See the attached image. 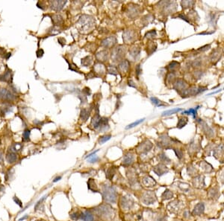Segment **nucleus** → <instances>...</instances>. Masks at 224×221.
Returning a JSON list of instances; mask_svg holds the SVG:
<instances>
[{"instance_id": "nucleus-1", "label": "nucleus", "mask_w": 224, "mask_h": 221, "mask_svg": "<svg viewBox=\"0 0 224 221\" xmlns=\"http://www.w3.org/2000/svg\"><path fill=\"white\" fill-rule=\"evenodd\" d=\"M102 194H103V198L106 201L109 202V203H115L116 202L117 193L113 188L109 187L108 185L104 186Z\"/></svg>"}, {"instance_id": "nucleus-2", "label": "nucleus", "mask_w": 224, "mask_h": 221, "mask_svg": "<svg viewBox=\"0 0 224 221\" xmlns=\"http://www.w3.org/2000/svg\"><path fill=\"white\" fill-rule=\"evenodd\" d=\"M207 89L205 87H197V86H192L185 91L183 92V97H188V96H195L198 94L205 91Z\"/></svg>"}, {"instance_id": "nucleus-3", "label": "nucleus", "mask_w": 224, "mask_h": 221, "mask_svg": "<svg viewBox=\"0 0 224 221\" xmlns=\"http://www.w3.org/2000/svg\"><path fill=\"white\" fill-rule=\"evenodd\" d=\"M125 48L123 46H119L118 47L113 49L111 57L113 58L114 61L119 60L121 58H123V55H125Z\"/></svg>"}, {"instance_id": "nucleus-4", "label": "nucleus", "mask_w": 224, "mask_h": 221, "mask_svg": "<svg viewBox=\"0 0 224 221\" xmlns=\"http://www.w3.org/2000/svg\"><path fill=\"white\" fill-rule=\"evenodd\" d=\"M15 98V96L12 92L8 91L6 89L2 88L0 89V99L3 101H13Z\"/></svg>"}, {"instance_id": "nucleus-5", "label": "nucleus", "mask_w": 224, "mask_h": 221, "mask_svg": "<svg viewBox=\"0 0 224 221\" xmlns=\"http://www.w3.org/2000/svg\"><path fill=\"white\" fill-rule=\"evenodd\" d=\"M156 197L153 192L147 191L144 194L143 196V202L145 204H152L154 202H156Z\"/></svg>"}, {"instance_id": "nucleus-6", "label": "nucleus", "mask_w": 224, "mask_h": 221, "mask_svg": "<svg viewBox=\"0 0 224 221\" xmlns=\"http://www.w3.org/2000/svg\"><path fill=\"white\" fill-rule=\"evenodd\" d=\"M187 85V83L185 80H182V79H179L177 80L174 83H173V87L175 90H176L179 92H184L186 90Z\"/></svg>"}, {"instance_id": "nucleus-7", "label": "nucleus", "mask_w": 224, "mask_h": 221, "mask_svg": "<svg viewBox=\"0 0 224 221\" xmlns=\"http://www.w3.org/2000/svg\"><path fill=\"white\" fill-rule=\"evenodd\" d=\"M221 56H222L221 49H217L211 52V55H210V60L213 63H216L221 58Z\"/></svg>"}, {"instance_id": "nucleus-8", "label": "nucleus", "mask_w": 224, "mask_h": 221, "mask_svg": "<svg viewBox=\"0 0 224 221\" xmlns=\"http://www.w3.org/2000/svg\"><path fill=\"white\" fill-rule=\"evenodd\" d=\"M66 1H53L50 2L51 8L55 11H61L66 5Z\"/></svg>"}, {"instance_id": "nucleus-9", "label": "nucleus", "mask_w": 224, "mask_h": 221, "mask_svg": "<svg viewBox=\"0 0 224 221\" xmlns=\"http://www.w3.org/2000/svg\"><path fill=\"white\" fill-rule=\"evenodd\" d=\"M168 168L163 164H159L158 165H156L154 168H153V171L158 175V176H162L164 174H165L166 173L168 172Z\"/></svg>"}, {"instance_id": "nucleus-10", "label": "nucleus", "mask_w": 224, "mask_h": 221, "mask_svg": "<svg viewBox=\"0 0 224 221\" xmlns=\"http://www.w3.org/2000/svg\"><path fill=\"white\" fill-rule=\"evenodd\" d=\"M152 147V144L151 143L149 140H146L141 144L138 147V150L142 153L148 152L151 148Z\"/></svg>"}, {"instance_id": "nucleus-11", "label": "nucleus", "mask_w": 224, "mask_h": 221, "mask_svg": "<svg viewBox=\"0 0 224 221\" xmlns=\"http://www.w3.org/2000/svg\"><path fill=\"white\" fill-rule=\"evenodd\" d=\"M117 43V39L114 37H108L105 39L102 42V45L106 47V48H109V47H112L114 46L115 44Z\"/></svg>"}, {"instance_id": "nucleus-12", "label": "nucleus", "mask_w": 224, "mask_h": 221, "mask_svg": "<svg viewBox=\"0 0 224 221\" xmlns=\"http://www.w3.org/2000/svg\"><path fill=\"white\" fill-rule=\"evenodd\" d=\"M135 39V34L132 31H126L123 33V40L126 42H130Z\"/></svg>"}, {"instance_id": "nucleus-13", "label": "nucleus", "mask_w": 224, "mask_h": 221, "mask_svg": "<svg viewBox=\"0 0 224 221\" xmlns=\"http://www.w3.org/2000/svg\"><path fill=\"white\" fill-rule=\"evenodd\" d=\"M199 122L202 124V129L203 130V132L207 135V136L209 137H212L214 136V130L211 129V127L204 121H199Z\"/></svg>"}, {"instance_id": "nucleus-14", "label": "nucleus", "mask_w": 224, "mask_h": 221, "mask_svg": "<svg viewBox=\"0 0 224 221\" xmlns=\"http://www.w3.org/2000/svg\"><path fill=\"white\" fill-rule=\"evenodd\" d=\"M205 210V205L203 203H199L198 204L196 205V206L194 207V210H193V215H200L202 214H203Z\"/></svg>"}, {"instance_id": "nucleus-15", "label": "nucleus", "mask_w": 224, "mask_h": 221, "mask_svg": "<svg viewBox=\"0 0 224 221\" xmlns=\"http://www.w3.org/2000/svg\"><path fill=\"white\" fill-rule=\"evenodd\" d=\"M194 185L197 188H203L205 186V180L204 176H199L194 180Z\"/></svg>"}, {"instance_id": "nucleus-16", "label": "nucleus", "mask_w": 224, "mask_h": 221, "mask_svg": "<svg viewBox=\"0 0 224 221\" xmlns=\"http://www.w3.org/2000/svg\"><path fill=\"white\" fill-rule=\"evenodd\" d=\"M96 58L99 61H101V62L106 61L108 58V52L106 50L99 52L96 54Z\"/></svg>"}, {"instance_id": "nucleus-17", "label": "nucleus", "mask_w": 224, "mask_h": 221, "mask_svg": "<svg viewBox=\"0 0 224 221\" xmlns=\"http://www.w3.org/2000/svg\"><path fill=\"white\" fill-rule=\"evenodd\" d=\"M11 80H12V75H11V72L10 70L5 72V74H3L2 75L0 76V80H2V81L10 83V82H11Z\"/></svg>"}, {"instance_id": "nucleus-18", "label": "nucleus", "mask_w": 224, "mask_h": 221, "mask_svg": "<svg viewBox=\"0 0 224 221\" xmlns=\"http://www.w3.org/2000/svg\"><path fill=\"white\" fill-rule=\"evenodd\" d=\"M129 65H130V63H129V62L127 60H123L122 62L119 63V69L122 72H126L129 69Z\"/></svg>"}, {"instance_id": "nucleus-19", "label": "nucleus", "mask_w": 224, "mask_h": 221, "mask_svg": "<svg viewBox=\"0 0 224 221\" xmlns=\"http://www.w3.org/2000/svg\"><path fill=\"white\" fill-rule=\"evenodd\" d=\"M133 160H134V156L132 154H127L126 155L125 157L123 158V163L124 165H132V162H133Z\"/></svg>"}, {"instance_id": "nucleus-20", "label": "nucleus", "mask_w": 224, "mask_h": 221, "mask_svg": "<svg viewBox=\"0 0 224 221\" xmlns=\"http://www.w3.org/2000/svg\"><path fill=\"white\" fill-rule=\"evenodd\" d=\"M101 118H102L99 116L98 113L96 114V115L94 116V117L92 118V121H91V125H92L95 129H97V127H98V126H99V122H100V121H101Z\"/></svg>"}, {"instance_id": "nucleus-21", "label": "nucleus", "mask_w": 224, "mask_h": 221, "mask_svg": "<svg viewBox=\"0 0 224 221\" xmlns=\"http://www.w3.org/2000/svg\"><path fill=\"white\" fill-rule=\"evenodd\" d=\"M81 219L84 221H93V217L90 212L85 211V212L81 214Z\"/></svg>"}, {"instance_id": "nucleus-22", "label": "nucleus", "mask_w": 224, "mask_h": 221, "mask_svg": "<svg viewBox=\"0 0 224 221\" xmlns=\"http://www.w3.org/2000/svg\"><path fill=\"white\" fill-rule=\"evenodd\" d=\"M6 160L8 163H14L17 160V156L15 153H9L6 156Z\"/></svg>"}, {"instance_id": "nucleus-23", "label": "nucleus", "mask_w": 224, "mask_h": 221, "mask_svg": "<svg viewBox=\"0 0 224 221\" xmlns=\"http://www.w3.org/2000/svg\"><path fill=\"white\" fill-rule=\"evenodd\" d=\"M144 184L146 186H148V187H152L156 185V181L152 178V177H146L144 179Z\"/></svg>"}, {"instance_id": "nucleus-24", "label": "nucleus", "mask_w": 224, "mask_h": 221, "mask_svg": "<svg viewBox=\"0 0 224 221\" xmlns=\"http://www.w3.org/2000/svg\"><path fill=\"white\" fill-rule=\"evenodd\" d=\"M52 20H53V22L54 23V24L55 26H58V25H60L63 22V18H62L61 16L58 15V14H55V15H53V16Z\"/></svg>"}, {"instance_id": "nucleus-25", "label": "nucleus", "mask_w": 224, "mask_h": 221, "mask_svg": "<svg viewBox=\"0 0 224 221\" xmlns=\"http://www.w3.org/2000/svg\"><path fill=\"white\" fill-rule=\"evenodd\" d=\"M89 117H90V111H88L86 109H82L81 111V116H80L81 119H82L83 121H85Z\"/></svg>"}, {"instance_id": "nucleus-26", "label": "nucleus", "mask_w": 224, "mask_h": 221, "mask_svg": "<svg viewBox=\"0 0 224 221\" xmlns=\"http://www.w3.org/2000/svg\"><path fill=\"white\" fill-rule=\"evenodd\" d=\"M182 110V109L180 108H176V109H169L167 111H164L162 113V116H171L174 113H176L178 112H180Z\"/></svg>"}, {"instance_id": "nucleus-27", "label": "nucleus", "mask_w": 224, "mask_h": 221, "mask_svg": "<svg viewBox=\"0 0 224 221\" xmlns=\"http://www.w3.org/2000/svg\"><path fill=\"white\" fill-rule=\"evenodd\" d=\"M22 147L23 146L20 143H15L10 147V150H11V153H15V152H17V151L20 150Z\"/></svg>"}, {"instance_id": "nucleus-28", "label": "nucleus", "mask_w": 224, "mask_h": 221, "mask_svg": "<svg viewBox=\"0 0 224 221\" xmlns=\"http://www.w3.org/2000/svg\"><path fill=\"white\" fill-rule=\"evenodd\" d=\"M91 63H92V58L90 56H87L81 60V65L85 66V67L91 65Z\"/></svg>"}, {"instance_id": "nucleus-29", "label": "nucleus", "mask_w": 224, "mask_h": 221, "mask_svg": "<svg viewBox=\"0 0 224 221\" xmlns=\"http://www.w3.org/2000/svg\"><path fill=\"white\" fill-rule=\"evenodd\" d=\"M187 118H180L179 121H178V124H177V127L181 129V128L185 127V125L187 124Z\"/></svg>"}, {"instance_id": "nucleus-30", "label": "nucleus", "mask_w": 224, "mask_h": 221, "mask_svg": "<svg viewBox=\"0 0 224 221\" xmlns=\"http://www.w3.org/2000/svg\"><path fill=\"white\" fill-rule=\"evenodd\" d=\"M94 69H95L96 73H99L100 75H102L105 72V67H104V65L100 64V63L96 64V65H95V68Z\"/></svg>"}, {"instance_id": "nucleus-31", "label": "nucleus", "mask_w": 224, "mask_h": 221, "mask_svg": "<svg viewBox=\"0 0 224 221\" xmlns=\"http://www.w3.org/2000/svg\"><path fill=\"white\" fill-rule=\"evenodd\" d=\"M179 67V63L178 62L173 61L172 63H170V65H168V69L170 71H171L172 72H173V71L176 70Z\"/></svg>"}, {"instance_id": "nucleus-32", "label": "nucleus", "mask_w": 224, "mask_h": 221, "mask_svg": "<svg viewBox=\"0 0 224 221\" xmlns=\"http://www.w3.org/2000/svg\"><path fill=\"white\" fill-rule=\"evenodd\" d=\"M181 5H182V8L185 9V8L193 6L194 5V2H193V1H182L181 2Z\"/></svg>"}, {"instance_id": "nucleus-33", "label": "nucleus", "mask_w": 224, "mask_h": 221, "mask_svg": "<svg viewBox=\"0 0 224 221\" xmlns=\"http://www.w3.org/2000/svg\"><path fill=\"white\" fill-rule=\"evenodd\" d=\"M145 120V118H142V119H139V120H137V121H134V122H133L132 124H130L129 125H128L126 127V129H130V128H132V127H136V126H137L138 124H140L141 123H142Z\"/></svg>"}, {"instance_id": "nucleus-34", "label": "nucleus", "mask_w": 224, "mask_h": 221, "mask_svg": "<svg viewBox=\"0 0 224 221\" xmlns=\"http://www.w3.org/2000/svg\"><path fill=\"white\" fill-rule=\"evenodd\" d=\"M151 101H152V102L153 103V104H155L156 106H165V104H164L162 101H161L159 99H158L157 98H154V97H152L151 98Z\"/></svg>"}, {"instance_id": "nucleus-35", "label": "nucleus", "mask_w": 224, "mask_h": 221, "mask_svg": "<svg viewBox=\"0 0 224 221\" xmlns=\"http://www.w3.org/2000/svg\"><path fill=\"white\" fill-rule=\"evenodd\" d=\"M199 108L198 106L197 109H190L187 111H185L182 113V114H187V115H192L194 118L196 117V115H197V109Z\"/></svg>"}, {"instance_id": "nucleus-36", "label": "nucleus", "mask_w": 224, "mask_h": 221, "mask_svg": "<svg viewBox=\"0 0 224 221\" xmlns=\"http://www.w3.org/2000/svg\"><path fill=\"white\" fill-rule=\"evenodd\" d=\"M108 72L109 74H112V75H116L118 72L117 71V69L115 67V66H113V65H109L108 68Z\"/></svg>"}, {"instance_id": "nucleus-37", "label": "nucleus", "mask_w": 224, "mask_h": 221, "mask_svg": "<svg viewBox=\"0 0 224 221\" xmlns=\"http://www.w3.org/2000/svg\"><path fill=\"white\" fill-rule=\"evenodd\" d=\"M162 197H163V199H164V200L170 199V198L173 197V193H172L170 190H166V191L164 192V194H162Z\"/></svg>"}, {"instance_id": "nucleus-38", "label": "nucleus", "mask_w": 224, "mask_h": 221, "mask_svg": "<svg viewBox=\"0 0 224 221\" xmlns=\"http://www.w3.org/2000/svg\"><path fill=\"white\" fill-rule=\"evenodd\" d=\"M111 135H106V136H103L102 137H100L99 140V144H104L106 143V142H108L110 139H111Z\"/></svg>"}, {"instance_id": "nucleus-39", "label": "nucleus", "mask_w": 224, "mask_h": 221, "mask_svg": "<svg viewBox=\"0 0 224 221\" xmlns=\"http://www.w3.org/2000/svg\"><path fill=\"white\" fill-rule=\"evenodd\" d=\"M139 54H140V49H138L137 48H134L130 52V54L133 57H136L137 56H139Z\"/></svg>"}, {"instance_id": "nucleus-40", "label": "nucleus", "mask_w": 224, "mask_h": 221, "mask_svg": "<svg viewBox=\"0 0 224 221\" xmlns=\"http://www.w3.org/2000/svg\"><path fill=\"white\" fill-rule=\"evenodd\" d=\"M114 173H115V171H114V168H110V169L108 170V172H107V177L108 179H111L114 176Z\"/></svg>"}, {"instance_id": "nucleus-41", "label": "nucleus", "mask_w": 224, "mask_h": 221, "mask_svg": "<svg viewBox=\"0 0 224 221\" xmlns=\"http://www.w3.org/2000/svg\"><path fill=\"white\" fill-rule=\"evenodd\" d=\"M156 35V31H149V32L146 33V37L147 38H153V37H155Z\"/></svg>"}, {"instance_id": "nucleus-42", "label": "nucleus", "mask_w": 224, "mask_h": 221, "mask_svg": "<svg viewBox=\"0 0 224 221\" xmlns=\"http://www.w3.org/2000/svg\"><path fill=\"white\" fill-rule=\"evenodd\" d=\"M29 136H30V130H26L23 132V139L25 141H28L29 139Z\"/></svg>"}, {"instance_id": "nucleus-43", "label": "nucleus", "mask_w": 224, "mask_h": 221, "mask_svg": "<svg viewBox=\"0 0 224 221\" xmlns=\"http://www.w3.org/2000/svg\"><path fill=\"white\" fill-rule=\"evenodd\" d=\"M70 217L73 219V220H78L79 217H81V214H79V212H74L72 214H70Z\"/></svg>"}, {"instance_id": "nucleus-44", "label": "nucleus", "mask_w": 224, "mask_h": 221, "mask_svg": "<svg viewBox=\"0 0 224 221\" xmlns=\"http://www.w3.org/2000/svg\"><path fill=\"white\" fill-rule=\"evenodd\" d=\"M174 151H175V153H176V156H177L179 159H182V158L183 153H182V152L180 150H178V149H174Z\"/></svg>"}, {"instance_id": "nucleus-45", "label": "nucleus", "mask_w": 224, "mask_h": 221, "mask_svg": "<svg viewBox=\"0 0 224 221\" xmlns=\"http://www.w3.org/2000/svg\"><path fill=\"white\" fill-rule=\"evenodd\" d=\"M98 159H99L98 156H96V155H94V156H91V157H90V159L88 160V162H91V163H93V162H97V161H98Z\"/></svg>"}, {"instance_id": "nucleus-46", "label": "nucleus", "mask_w": 224, "mask_h": 221, "mask_svg": "<svg viewBox=\"0 0 224 221\" xmlns=\"http://www.w3.org/2000/svg\"><path fill=\"white\" fill-rule=\"evenodd\" d=\"M210 46H211V45L209 44V45H205V46H202V47H201V48H199V51H202V52H204V51H206V50H208V49H209V48H210Z\"/></svg>"}, {"instance_id": "nucleus-47", "label": "nucleus", "mask_w": 224, "mask_h": 221, "mask_svg": "<svg viewBox=\"0 0 224 221\" xmlns=\"http://www.w3.org/2000/svg\"><path fill=\"white\" fill-rule=\"evenodd\" d=\"M36 54H37V57H41L43 56V54H44V52H43V49H39V50H38V52H37Z\"/></svg>"}, {"instance_id": "nucleus-48", "label": "nucleus", "mask_w": 224, "mask_h": 221, "mask_svg": "<svg viewBox=\"0 0 224 221\" xmlns=\"http://www.w3.org/2000/svg\"><path fill=\"white\" fill-rule=\"evenodd\" d=\"M159 157H160V159L162 160V161H166V160L170 161V159H169L167 156H165L164 154H161V155H159Z\"/></svg>"}, {"instance_id": "nucleus-49", "label": "nucleus", "mask_w": 224, "mask_h": 221, "mask_svg": "<svg viewBox=\"0 0 224 221\" xmlns=\"http://www.w3.org/2000/svg\"><path fill=\"white\" fill-rule=\"evenodd\" d=\"M13 200H14L15 203H16L17 205H19L20 207H22V203H21V201H20L17 197H14V198H13Z\"/></svg>"}, {"instance_id": "nucleus-50", "label": "nucleus", "mask_w": 224, "mask_h": 221, "mask_svg": "<svg viewBox=\"0 0 224 221\" xmlns=\"http://www.w3.org/2000/svg\"><path fill=\"white\" fill-rule=\"evenodd\" d=\"M141 70L140 69V65H137V68H136V73H137V75H138L141 73Z\"/></svg>"}, {"instance_id": "nucleus-51", "label": "nucleus", "mask_w": 224, "mask_h": 221, "mask_svg": "<svg viewBox=\"0 0 224 221\" xmlns=\"http://www.w3.org/2000/svg\"><path fill=\"white\" fill-rule=\"evenodd\" d=\"M214 31H211V32H201V33H199V34H198L199 35H205V34H213Z\"/></svg>"}, {"instance_id": "nucleus-52", "label": "nucleus", "mask_w": 224, "mask_h": 221, "mask_svg": "<svg viewBox=\"0 0 224 221\" xmlns=\"http://www.w3.org/2000/svg\"><path fill=\"white\" fill-rule=\"evenodd\" d=\"M97 151H98V150H96V151H94V152H93V153H91V154L88 155V156H86V159H88V158H90V157H91V156H93V155H95V154H96V153Z\"/></svg>"}, {"instance_id": "nucleus-53", "label": "nucleus", "mask_w": 224, "mask_h": 221, "mask_svg": "<svg viewBox=\"0 0 224 221\" xmlns=\"http://www.w3.org/2000/svg\"><path fill=\"white\" fill-rule=\"evenodd\" d=\"M134 82L132 81V80H130L129 81V85L130 86H132V87H135V86L134 85Z\"/></svg>"}, {"instance_id": "nucleus-54", "label": "nucleus", "mask_w": 224, "mask_h": 221, "mask_svg": "<svg viewBox=\"0 0 224 221\" xmlns=\"http://www.w3.org/2000/svg\"><path fill=\"white\" fill-rule=\"evenodd\" d=\"M3 161V156H2V152H0V163H2Z\"/></svg>"}, {"instance_id": "nucleus-55", "label": "nucleus", "mask_w": 224, "mask_h": 221, "mask_svg": "<svg viewBox=\"0 0 224 221\" xmlns=\"http://www.w3.org/2000/svg\"><path fill=\"white\" fill-rule=\"evenodd\" d=\"M5 191V188L2 185H0V192H3Z\"/></svg>"}, {"instance_id": "nucleus-56", "label": "nucleus", "mask_w": 224, "mask_h": 221, "mask_svg": "<svg viewBox=\"0 0 224 221\" xmlns=\"http://www.w3.org/2000/svg\"><path fill=\"white\" fill-rule=\"evenodd\" d=\"M60 179H61V177H60V176H59V177H57V178H56V179L54 180V182H57L58 180H60Z\"/></svg>"}, {"instance_id": "nucleus-57", "label": "nucleus", "mask_w": 224, "mask_h": 221, "mask_svg": "<svg viewBox=\"0 0 224 221\" xmlns=\"http://www.w3.org/2000/svg\"><path fill=\"white\" fill-rule=\"evenodd\" d=\"M2 52H3V49L2 48H0V53H2Z\"/></svg>"}, {"instance_id": "nucleus-58", "label": "nucleus", "mask_w": 224, "mask_h": 221, "mask_svg": "<svg viewBox=\"0 0 224 221\" xmlns=\"http://www.w3.org/2000/svg\"><path fill=\"white\" fill-rule=\"evenodd\" d=\"M158 221H165V220H160Z\"/></svg>"}, {"instance_id": "nucleus-59", "label": "nucleus", "mask_w": 224, "mask_h": 221, "mask_svg": "<svg viewBox=\"0 0 224 221\" xmlns=\"http://www.w3.org/2000/svg\"><path fill=\"white\" fill-rule=\"evenodd\" d=\"M39 221H45V220H39Z\"/></svg>"}, {"instance_id": "nucleus-60", "label": "nucleus", "mask_w": 224, "mask_h": 221, "mask_svg": "<svg viewBox=\"0 0 224 221\" xmlns=\"http://www.w3.org/2000/svg\"><path fill=\"white\" fill-rule=\"evenodd\" d=\"M223 180V181H224V180Z\"/></svg>"}]
</instances>
